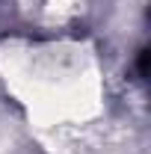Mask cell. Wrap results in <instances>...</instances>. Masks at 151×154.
Here are the masks:
<instances>
[{
  "instance_id": "1",
  "label": "cell",
  "mask_w": 151,
  "mask_h": 154,
  "mask_svg": "<svg viewBox=\"0 0 151 154\" xmlns=\"http://www.w3.org/2000/svg\"><path fill=\"white\" fill-rule=\"evenodd\" d=\"M0 154H3V148H0Z\"/></svg>"
}]
</instances>
